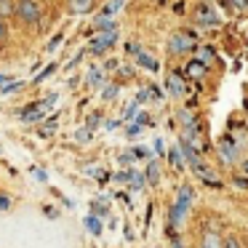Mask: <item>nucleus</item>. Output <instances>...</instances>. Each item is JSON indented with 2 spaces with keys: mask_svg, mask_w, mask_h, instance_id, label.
I'll list each match as a JSON object with an SVG mask.
<instances>
[{
  "mask_svg": "<svg viewBox=\"0 0 248 248\" xmlns=\"http://www.w3.org/2000/svg\"><path fill=\"white\" fill-rule=\"evenodd\" d=\"M136 120H139V125H152V118H150V115H139Z\"/></svg>",
  "mask_w": 248,
  "mask_h": 248,
  "instance_id": "obj_27",
  "label": "nucleus"
},
{
  "mask_svg": "<svg viewBox=\"0 0 248 248\" xmlns=\"http://www.w3.org/2000/svg\"><path fill=\"white\" fill-rule=\"evenodd\" d=\"M195 22H198L200 27H219V24H221V16H219V11H216L214 6H208V3H200V6L195 8Z\"/></svg>",
  "mask_w": 248,
  "mask_h": 248,
  "instance_id": "obj_4",
  "label": "nucleus"
},
{
  "mask_svg": "<svg viewBox=\"0 0 248 248\" xmlns=\"http://www.w3.org/2000/svg\"><path fill=\"white\" fill-rule=\"evenodd\" d=\"M198 46V38L192 32H173L168 40V51L171 54H189V51Z\"/></svg>",
  "mask_w": 248,
  "mask_h": 248,
  "instance_id": "obj_3",
  "label": "nucleus"
},
{
  "mask_svg": "<svg viewBox=\"0 0 248 248\" xmlns=\"http://www.w3.org/2000/svg\"><path fill=\"white\" fill-rule=\"evenodd\" d=\"M56 131V118H51L46 125H40V136H51Z\"/></svg>",
  "mask_w": 248,
  "mask_h": 248,
  "instance_id": "obj_20",
  "label": "nucleus"
},
{
  "mask_svg": "<svg viewBox=\"0 0 248 248\" xmlns=\"http://www.w3.org/2000/svg\"><path fill=\"white\" fill-rule=\"evenodd\" d=\"M115 40H118V32H115V30H107V32H99L96 38L91 40L88 51H91V54H102V51H107L109 46L115 43Z\"/></svg>",
  "mask_w": 248,
  "mask_h": 248,
  "instance_id": "obj_6",
  "label": "nucleus"
},
{
  "mask_svg": "<svg viewBox=\"0 0 248 248\" xmlns=\"http://www.w3.org/2000/svg\"><path fill=\"white\" fill-rule=\"evenodd\" d=\"M166 91L171 93V99H182L184 96V80H182V75L171 72V75L166 78Z\"/></svg>",
  "mask_w": 248,
  "mask_h": 248,
  "instance_id": "obj_8",
  "label": "nucleus"
},
{
  "mask_svg": "<svg viewBox=\"0 0 248 248\" xmlns=\"http://www.w3.org/2000/svg\"><path fill=\"white\" fill-rule=\"evenodd\" d=\"M86 227H88V232H91V235H99V232H102V221L93 219V216H88V219H86Z\"/></svg>",
  "mask_w": 248,
  "mask_h": 248,
  "instance_id": "obj_18",
  "label": "nucleus"
},
{
  "mask_svg": "<svg viewBox=\"0 0 248 248\" xmlns=\"http://www.w3.org/2000/svg\"><path fill=\"white\" fill-rule=\"evenodd\" d=\"M203 248H221V240H219V235H216L214 230H208L203 235Z\"/></svg>",
  "mask_w": 248,
  "mask_h": 248,
  "instance_id": "obj_12",
  "label": "nucleus"
},
{
  "mask_svg": "<svg viewBox=\"0 0 248 248\" xmlns=\"http://www.w3.org/2000/svg\"><path fill=\"white\" fill-rule=\"evenodd\" d=\"M205 72H208V67L200 64V62H187V67H184V75L187 78H195V80H200V78H205Z\"/></svg>",
  "mask_w": 248,
  "mask_h": 248,
  "instance_id": "obj_9",
  "label": "nucleus"
},
{
  "mask_svg": "<svg viewBox=\"0 0 248 248\" xmlns=\"http://www.w3.org/2000/svg\"><path fill=\"white\" fill-rule=\"evenodd\" d=\"M86 78H88V83H91V86H102V83H104V78H102V67H91Z\"/></svg>",
  "mask_w": 248,
  "mask_h": 248,
  "instance_id": "obj_14",
  "label": "nucleus"
},
{
  "mask_svg": "<svg viewBox=\"0 0 248 248\" xmlns=\"http://www.w3.org/2000/svg\"><path fill=\"white\" fill-rule=\"evenodd\" d=\"M6 32H8V30H6V24L0 22V43H3V40H6Z\"/></svg>",
  "mask_w": 248,
  "mask_h": 248,
  "instance_id": "obj_29",
  "label": "nucleus"
},
{
  "mask_svg": "<svg viewBox=\"0 0 248 248\" xmlns=\"http://www.w3.org/2000/svg\"><path fill=\"white\" fill-rule=\"evenodd\" d=\"M168 160L173 163V168H184V155L179 150H171L168 152Z\"/></svg>",
  "mask_w": 248,
  "mask_h": 248,
  "instance_id": "obj_17",
  "label": "nucleus"
},
{
  "mask_svg": "<svg viewBox=\"0 0 248 248\" xmlns=\"http://www.w3.org/2000/svg\"><path fill=\"white\" fill-rule=\"evenodd\" d=\"M131 182H134V189H141V187H144L147 179L141 176V173H131Z\"/></svg>",
  "mask_w": 248,
  "mask_h": 248,
  "instance_id": "obj_21",
  "label": "nucleus"
},
{
  "mask_svg": "<svg viewBox=\"0 0 248 248\" xmlns=\"http://www.w3.org/2000/svg\"><path fill=\"white\" fill-rule=\"evenodd\" d=\"M179 120H182L184 128H192V125H198V120H195V115L189 112V109H179Z\"/></svg>",
  "mask_w": 248,
  "mask_h": 248,
  "instance_id": "obj_15",
  "label": "nucleus"
},
{
  "mask_svg": "<svg viewBox=\"0 0 248 248\" xmlns=\"http://www.w3.org/2000/svg\"><path fill=\"white\" fill-rule=\"evenodd\" d=\"M0 14H3V16L11 14V3H8V0H0Z\"/></svg>",
  "mask_w": 248,
  "mask_h": 248,
  "instance_id": "obj_26",
  "label": "nucleus"
},
{
  "mask_svg": "<svg viewBox=\"0 0 248 248\" xmlns=\"http://www.w3.org/2000/svg\"><path fill=\"white\" fill-rule=\"evenodd\" d=\"M147 182H150V184H157V179H160V171H157V166H155V163H152L150 160V166H147Z\"/></svg>",
  "mask_w": 248,
  "mask_h": 248,
  "instance_id": "obj_16",
  "label": "nucleus"
},
{
  "mask_svg": "<svg viewBox=\"0 0 248 248\" xmlns=\"http://www.w3.org/2000/svg\"><path fill=\"white\" fill-rule=\"evenodd\" d=\"M14 14L19 16V22L35 24L40 19V14H43V8H40L38 0H19L16 6H14Z\"/></svg>",
  "mask_w": 248,
  "mask_h": 248,
  "instance_id": "obj_2",
  "label": "nucleus"
},
{
  "mask_svg": "<svg viewBox=\"0 0 248 248\" xmlns=\"http://www.w3.org/2000/svg\"><path fill=\"white\" fill-rule=\"evenodd\" d=\"M221 248H243V246H240V240H237V237L232 235V237H227V240L221 243Z\"/></svg>",
  "mask_w": 248,
  "mask_h": 248,
  "instance_id": "obj_22",
  "label": "nucleus"
},
{
  "mask_svg": "<svg viewBox=\"0 0 248 248\" xmlns=\"http://www.w3.org/2000/svg\"><path fill=\"white\" fill-rule=\"evenodd\" d=\"M11 208V198L8 195H0V211H8Z\"/></svg>",
  "mask_w": 248,
  "mask_h": 248,
  "instance_id": "obj_24",
  "label": "nucleus"
},
{
  "mask_svg": "<svg viewBox=\"0 0 248 248\" xmlns=\"http://www.w3.org/2000/svg\"><path fill=\"white\" fill-rule=\"evenodd\" d=\"M243 171H246V176H248V160H246V163H243Z\"/></svg>",
  "mask_w": 248,
  "mask_h": 248,
  "instance_id": "obj_30",
  "label": "nucleus"
},
{
  "mask_svg": "<svg viewBox=\"0 0 248 248\" xmlns=\"http://www.w3.org/2000/svg\"><path fill=\"white\" fill-rule=\"evenodd\" d=\"M195 62H200V64L208 67L211 62H214V48H208V46H205V48H200V51H198V56H195Z\"/></svg>",
  "mask_w": 248,
  "mask_h": 248,
  "instance_id": "obj_13",
  "label": "nucleus"
},
{
  "mask_svg": "<svg viewBox=\"0 0 248 248\" xmlns=\"http://www.w3.org/2000/svg\"><path fill=\"white\" fill-rule=\"evenodd\" d=\"M54 70H56V64H48V67H46V70L40 72L38 78H35V80H38V83H40V80H46V78H48V75H51V72H54Z\"/></svg>",
  "mask_w": 248,
  "mask_h": 248,
  "instance_id": "obj_23",
  "label": "nucleus"
},
{
  "mask_svg": "<svg viewBox=\"0 0 248 248\" xmlns=\"http://www.w3.org/2000/svg\"><path fill=\"white\" fill-rule=\"evenodd\" d=\"M192 187H179V195H176V203L171 205V227L173 230H179L182 227V221H184V216H187V211H189V205H192Z\"/></svg>",
  "mask_w": 248,
  "mask_h": 248,
  "instance_id": "obj_1",
  "label": "nucleus"
},
{
  "mask_svg": "<svg viewBox=\"0 0 248 248\" xmlns=\"http://www.w3.org/2000/svg\"><path fill=\"white\" fill-rule=\"evenodd\" d=\"M235 187H240V189H248V176H237V179H235Z\"/></svg>",
  "mask_w": 248,
  "mask_h": 248,
  "instance_id": "obj_25",
  "label": "nucleus"
},
{
  "mask_svg": "<svg viewBox=\"0 0 248 248\" xmlns=\"http://www.w3.org/2000/svg\"><path fill=\"white\" fill-rule=\"evenodd\" d=\"M136 62H139L141 67H147V70H152V72L157 70V62L152 59V56H147L144 51H136Z\"/></svg>",
  "mask_w": 248,
  "mask_h": 248,
  "instance_id": "obj_11",
  "label": "nucleus"
},
{
  "mask_svg": "<svg viewBox=\"0 0 248 248\" xmlns=\"http://www.w3.org/2000/svg\"><path fill=\"white\" fill-rule=\"evenodd\" d=\"M19 118L24 123H35V120H43L46 118V104H27V107L19 112Z\"/></svg>",
  "mask_w": 248,
  "mask_h": 248,
  "instance_id": "obj_7",
  "label": "nucleus"
},
{
  "mask_svg": "<svg viewBox=\"0 0 248 248\" xmlns=\"http://www.w3.org/2000/svg\"><path fill=\"white\" fill-rule=\"evenodd\" d=\"M70 6L75 14H88L93 8V0H70Z\"/></svg>",
  "mask_w": 248,
  "mask_h": 248,
  "instance_id": "obj_10",
  "label": "nucleus"
},
{
  "mask_svg": "<svg viewBox=\"0 0 248 248\" xmlns=\"http://www.w3.org/2000/svg\"><path fill=\"white\" fill-rule=\"evenodd\" d=\"M216 150H219V155H221V160L227 163V166H232V163L237 160V155H240V147L235 144V141L230 139V136H224V139L216 144Z\"/></svg>",
  "mask_w": 248,
  "mask_h": 248,
  "instance_id": "obj_5",
  "label": "nucleus"
},
{
  "mask_svg": "<svg viewBox=\"0 0 248 248\" xmlns=\"http://www.w3.org/2000/svg\"><path fill=\"white\" fill-rule=\"evenodd\" d=\"M78 139H80V141L86 139L88 141V139H91V131H78Z\"/></svg>",
  "mask_w": 248,
  "mask_h": 248,
  "instance_id": "obj_28",
  "label": "nucleus"
},
{
  "mask_svg": "<svg viewBox=\"0 0 248 248\" xmlns=\"http://www.w3.org/2000/svg\"><path fill=\"white\" fill-rule=\"evenodd\" d=\"M115 96H118V86H104L102 88V99H104V102H112Z\"/></svg>",
  "mask_w": 248,
  "mask_h": 248,
  "instance_id": "obj_19",
  "label": "nucleus"
}]
</instances>
